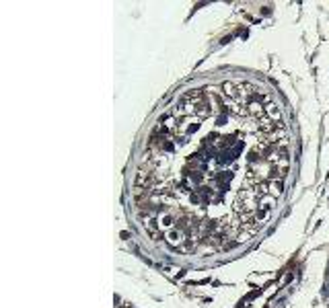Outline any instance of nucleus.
Segmentation results:
<instances>
[{"label":"nucleus","mask_w":329,"mask_h":308,"mask_svg":"<svg viewBox=\"0 0 329 308\" xmlns=\"http://www.w3.org/2000/svg\"><path fill=\"white\" fill-rule=\"evenodd\" d=\"M292 164V130L274 90L234 74L204 78L146 127L130 169L132 214L169 253H230L272 222Z\"/></svg>","instance_id":"obj_1"}]
</instances>
